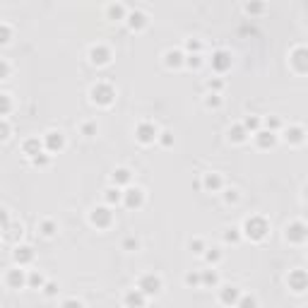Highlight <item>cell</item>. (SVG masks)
I'll use <instances>...</instances> for the list:
<instances>
[{
	"instance_id": "1f68e13d",
	"label": "cell",
	"mask_w": 308,
	"mask_h": 308,
	"mask_svg": "<svg viewBox=\"0 0 308 308\" xmlns=\"http://www.w3.org/2000/svg\"><path fill=\"white\" fill-rule=\"evenodd\" d=\"M263 125H265V130H270V132H277L279 128H282V121L277 118V116H267L263 121Z\"/></svg>"
},
{
	"instance_id": "7dc6e473",
	"label": "cell",
	"mask_w": 308,
	"mask_h": 308,
	"mask_svg": "<svg viewBox=\"0 0 308 308\" xmlns=\"http://www.w3.org/2000/svg\"><path fill=\"white\" fill-rule=\"evenodd\" d=\"M183 282H186L188 286H200V272H188V275L183 277Z\"/></svg>"
},
{
	"instance_id": "ab89813d",
	"label": "cell",
	"mask_w": 308,
	"mask_h": 308,
	"mask_svg": "<svg viewBox=\"0 0 308 308\" xmlns=\"http://www.w3.org/2000/svg\"><path fill=\"white\" fill-rule=\"evenodd\" d=\"M207 89H209V94H219L221 89H224V82L217 80V77H212V80H207Z\"/></svg>"
},
{
	"instance_id": "c3c4849f",
	"label": "cell",
	"mask_w": 308,
	"mask_h": 308,
	"mask_svg": "<svg viewBox=\"0 0 308 308\" xmlns=\"http://www.w3.org/2000/svg\"><path fill=\"white\" fill-rule=\"evenodd\" d=\"M8 137H10V123L5 121V118H0V142L8 140Z\"/></svg>"
},
{
	"instance_id": "cb8c5ba5",
	"label": "cell",
	"mask_w": 308,
	"mask_h": 308,
	"mask_svg": "<svg viewBox=\"0 0 308 308\" xmlns=\"http://www.w3.org/2000/svg\"><path fill=\"white\" fill-rule=\"evenodd\" d=\"M229 140L234 144H243L246 140H248V132L243 130L241 123H236V125H231V128H229Z\"/></svg>"
},
{
	"instance_id": "5bb4252c",
	"label": "cell",
	"mask_w": 308,
	"mask_h": 308,
	"mask_svg": "<svg viewBox=\"0 0 308 308\" xmlns=\"http://www.w3.org/2000/svg\"><path fill=\"white\" fill-rule=\"evenodd\" d=\"M123 303H125V308H144L147 306V296H144L140 289H130L123 296Z\"/></svg>"
},
{
	"instance_id": "f907efd6",
	"label": "cell",
	"mask_w": 308,
	"mask_h": 308,
	"mask_svg": "<svg viewBox=\"0 0 308 308\" xmlns=\"http://www.w3.org/2000/svg\"><path fill=\"white\" fill-rule=\"evenodd\" d=\"M10 226V214H8V209L0 207V231H8Z\"/></svg>"
},
{
	"instance_id": "74e56055",
	"label": "cell",
	"mask_w": 308,
	"mask_h": 308,
	"mask_svg": "<svg viewBox=\"0 0 308 308\" xmlns=\"http://www.w3.org/2000/svg\"><path fill=\"white\" fill-rule=\"evenodd\" d=\"M12 39V29H10V24H5V22H0V46H5L8 41Z\"/></svg>"
},
{
	"instance_id": "ee69618b",
	"label": "cell",
	"mask_w": 308,
	"mask_h": 308,
	"mask_svg": "<svg viewBox=\"0 0 308 308\" xmlns=\"http://www.w3.org/2000/svg\"><path fill=\"white\" fill-rule=\"evenodd\" d=\"M140 248V241L135 236H125L123 239V251H137Z\"/></svg>"
},
{
	"instance_id": "52a82bcc",
	"label": "cell",
	"mask_w": 308,
	"mask_h": 308,
	"mask_svg": "<svg viewBox=\"0 0 308 308\" xmlns=\"http://www.w3.org/2000/svg\"><path fill=\"white\" fill-rule=\"evenodd\" d=\"M41 142H44V149H46V152L53 157L55 152H60V149L65 147V135H63L60 130H48L44 135V140H41Z\"/></svg>"
},
{
	"instance_id": "7a4b0ae2",
	"label": "cell",
	"mask_w": 308,
	"mask_h": 308,
	"mask_svg": "<svg viewBox=\"0 0 308 308\" xmlns=\"http://www.w3.org/2000/svg\"><path fill=\"white\" fill-rule=\"evenodd\" d=\"M89 97H92V101L97 106H111L113 99H116V89L109 82H97L94 87L89 89Z\"/></svg>"
},
{
	"instance_id": "836d02e7",
	"label": "cell",
	"mask_w": 308,
	"mask_h": 308,
	"mask_svg": "<svg viewBox=\"0 0 308 308\" xmlns=\"http://www.w3.org/2000/svg\"><path fill=\"white\" fill-rule=\"evenodd\" d=\"M224 241H226V243H239V241H241V229H236V226L226 229V231H224Z\"/></svg>"
},
{
	"instance_id": "d6986e66",
	"label": "cell",
	"mask_w": 308,
	"mask_h": 308,
	"mask_svg": "<svg viewBox=\"0 0 308 308\" xmlns=\"http://www.w3.org/2000/svg\"><path fill=\"white\" fill-rule=\"evenodd\" d=\"M183 63H186V53H183V51L171 48V51H166L164 53V65L166 67H181Z\"/></svg>"
},
{
	"instance_id": "9a60e30c",
	"label": "cell",
	"mask_w": 308,
	"mask_h": 308,
	"mask_svg": "<svg viewBox=\"0 0 308 308\" xmlns=\"http://www.w3.org/2000/svg\"><path fill=\"white\" fill-rule=\"evenodd\" d=\"M286 239L291 243H303L306 241V224L303 221H294L286 226Z\"/></svg>"
},
{
	"instance_id": "4dcf8cb0",
	"label": "cell",
	"mask_w": 308,
	"mask_h": 308,
	"mask_svg": "<svg viewBox=\"0 0 308 308\" xmlns=\"http://www.w3.org/2000/svg\"><path fill=\"white\" fill-rule=\"evenodd\" d=\"M27 284L34 286V289H41V286L46 284V279L41 272H29V277H27Z\"/></svg>"
},
{
	"instance_id": "484cf974",
	"label": "cell",
	"mask_w": 308,
	"mask_h": 308,
	"mask_svg": "<svg viewBox=\"0 0 308 308\" xmlns=\"http://www.w3.org/2000/svg\"><path fill=\"white\" fill-rule=\"evenodd\" d=\"M241 125H243V130L248 132V135H255V132L260 130V128H263V121H260L258 116H246Z\"/></svg>"
},
{
	"instance_id": "30bf717a",
	"label": "cell",
	"mask_w": 308,
	"mask_h": 308,
	"mask_svg": "<svg viewBox=\"0 0 308 308\" xmlns=\"http://www.w3.org/2000/svg\"><path fill=\"white\" fill-rule=\"evenodd\" d=\"M306 272L303 270H294V272H289V277H286V284H289V289L291 291H296V294H301V291H306Z\"/></svg>"
},
{
	"instance_id": "ffe728a7",
	"label": "cell",
	"mask_w": 308,
	"mask_h": 308,
	"mask_svg": "<svg viewBox=\"0 0 308 308\" xmlns=\"http://www.w3.org/2000/svg\"><path fill=\"white\" fill-rule=\"evenodd\" d=\"M111 181H113V186L121 188V186H130L132 181V171L130 169H125V166H121V169H116L113 174H111Z\"/></svg>"
},
{
	"instance_id": "5b68a950",
	"label": "cell",
	"mask_w": 308,
	"mask_h": 308,
	"mask_svg": "<svg viewBox=\"0 0 308 308\" xmlns=\"http://www.w3.org/2000/svg\"><path fill=\"white\" fill-rule=\"evenodd\" d=\"M135 137H137V142L142 144H154L157 137H159V130H157V125L152 121H142L135 128Z\"/></svg>"
},
{
	"instance_id": "d4e9b609",
	"label": "cell",
	"mask_w": 308,
	"mask_h": 308,
	"mask_svg": "<svg viewBox=\"0 0 308 308\" xmlns=\"http://www.w3.org/2000/svg\"><path fill=\"white\" fill-rule=\"evenodd\" d=\"M106 15H109V20H125L128 8H125V5H121V3H111L109 8H106Z\"/></svg>"
},
{
	"instance_id": "681fc988",
	"label": "cell",
	"mask_w": 308,
	"mask_h": 308,
	"mask_svg": "<svg viewBox=\"0 0 308 308\" xmlns=\"http://www.w3.org/2000/svg\"><path fill=\"white\" fill-rule=\"evenodd\" d=\"M41 289H44V296H48V298L58 294V284H55V282H46Z\"/></svg>"
},
{
	"instance_id": "4fadbf2b",
	"label": "cell",
	"mask_w": 308,
	"mask_h": 308,
	"mask_svg": "<svg viewBox=\"0 0 308 308\" xmlns=\"http://www.w3.org/2000/svg\"><path fill=\"white\" fill-rule=\"evenodd\" d=\"M202 188H205L207 193H219L221 188H224V178H221L219 174H214V171L202 174Z\"/></svg>"
},
{
	"instance_id": "bcb514c9",
	"label": "cell",
	"mask_w": 308,
	"mask_h": 308,
	"mask_svg": "<svg viewBox=\"0 0 308 308\" xmlns=\"http://www.w3.org/2000/svg\"><path fill=\"white\" fill-rule=\"evenodd\" d=\"M157 140H159L162 147H171V144H174V135H171L169 130H164V132H159V137H157Z\"/></svg>"
},
{
	"instance_id": "e0dca14e",
	"label": "cell",
	"mask_w": 308,
	"mask_h": 308,
	"mask_svg": "<svg viewBox=\"0 0 308 308\" xmlns=\"http://www.w3.org/2000/svg\"><path fill=\"white\" fill-rule=\"evenodd\" d=\"M253 140H255V144H258L260 149H270V147H275V144H277V135H275V132L263 130V128H260V130L253 135Z\"/></svg>"
},
{
	"instance_id": "db71d44e",
	"label": "cell",
	"mask_w": 308,
	"mask_h": 308,
	"mask_svg": "<svg viewBox=\"0 0 308 308\" xmlns=\"http://www.w3.org/2000/svg\"><path fill=\"white\" fill-rule=\"evenodd\" d=\"M60 308H85V306H82V301H77V298H65V301L60 303Z\"/></svg>"
},
{
	"instance_id": "d6a6232c",
	"label": "cell",
	"mask_w": 308,
	"mask_h": 308,
	"mask_svg": "<svg viewBox=\"0 0 308 308\" xmlns=\"http://www.w3.org/2000/svg\"><path fill=\"white\" fill-rule=\"evenodd\" d=\"M202 255H205V260H207L209 265H217L221 260V251H219V248H207Z\"/></svg>"
},
{
	"instance_id": "8992f818",
	"label": "cell",
	"mask_w": 308,
	"mask_h": 308,
	"mask_svg": "<svg viewBox=\"0 0 308 308\" xmlns=\"http://www.w3.org/2000/svg\"><path fill=\"white\" fill-rule=\"evenodd\" d=\"M111 58H113V53H111V48L106 44H94L92 48H89V60H92V65H109Z\"/></svg>"
},
{
	"instance_id": "8fae6325",
	"label": "cell",
	"mask_w": 308,
	"mask_h": 308,
	"mask_svg": "<svg viewBox=\"0 0 308 308\" xmlns=\"http://www.w3.org/2000/svg\"><path fill=\"white\" fill-rule=\"evenodd\" d=\"M239 298H241V289H239V286H234V284L221 286L219 301L224 303V306H236V301H239Z\"/></svg>"
},
{
	"instance_id": "3957f363",
	"label": "cell",
	"mask_w": 308,
	"mask_h": 308,
	"mask_svg": "<svg viewBox=\"0 0 308 308\" xmlns=\"http://www.w3.org/2000/svg\"><path fill=\"white\" fill-rule=\"evenodd\" d=\"M137 289L142 291L144 296H157L159 291H162V277L154 275V272H147V275L140 277V282H137Z\"/></svg>"
},
{
	"instance_id": "f5cc1de1",
	"label": "cell",
	"mask_w": 308,
	"mask_h": 308,
	"mask_svg": "<svg viewBox=\"0 0 308 308\" xmlns=\"http://www.w3.org/2000/svg\"><path fill=\"white\" fill-rule=\"evenodd\" d=\"M243 10L248 12V15H258V12L265 10V5H260V3H253V5H251V3H248V5H243Z\"/></svg>"
},
{
	"instance_id": "f6af8a7d",
	"label": "cell",
	"mask_w": 308,
	"mask_h": 308,
	"mask_svg": "<svg viewBox=\"0 0 308 308\" xmlns=\"http://www.w3.org/2000/svg\"><path fill=\"white\" fill-rule=\"evenodd\" d=\"M190 251H193V253H198V255H202L205 251H207V246H205L202 239H193V241H190Z\"/></svg>"
},
{
	"instance_id": "816d5d0a",
	"label": "cell",
	"mask_w": 308,
	"mask_h": 308,
	"mask_svg": "<svg viewBox=\"0 0 308 308\" xmlns=\"http://www.w3.org/2000/svg\"><path fill=\"white\" fill-rule=\"evenodd\" d=\"M10 63H8V60H5V58H0V80H8V77H10Z\"/></svg>"
},
{
	"instance_id": "2e32d148",
	"label": "cell",
	"mask_w": 308,
	"mask_h": 308,
	"mask_svg": "<svg viewBox=\"0 0 308 308\" xmlns=\"http://www.w3.org/2000/svg\"><path fill=\"white\" fill-rule=\"evenodd\" d=\"M12 258H15L17 267H24V265H29L34 260L32 246H15V253H12Z\"/></svg>"
},
{
	"instance_id": "6da1fadb",
	"label": "cell",
	"mask_w": 308,
	"mask_h": 308,
	"mask_svg": "<svg viewBox=\"0 0 308 308\" xmlns=\"http://www.w3.org/2000/svg\"><path fill=\"white\" fill-rule=\"evenodd\" d=\"M267 231H270L267 221H265L263 217H258V214H253V217H248V219L243 221L241 236L251 239V241H263L265 236H267Z\"/></svg>"
},
{
	"instance_id": "e575fe53",
	"label": "cell",
	"mask_w": 308,
	"mask_h": 308,
	"mask_svg": "<svg viewBox=\"0 0 308 308\" xmlns=\"http://www.w3.org/2000/svg\"><path fill=\"white\" fill-rule=\"evenodd\" d=\"M12 111V101L8 94H0V118H5L8 113Z\"/></svg>"
},
{
	"instance_id": "4316f807",
	"label": "cell",
	"mask_w": 308,
	"mask_h": 308,
	"mask_svg": "<svg viewBox=\"0 0 308 308\" xmlns=\"http://www.w3.org/2000/svg\"><path fill=\"white\" fill-rule=\"evenodd\" d=\"M217 284H219L217 270H205V272H200V286H217Z\"/></svg>"
},
{
	"instance_id": "60d3db41",
	"label": "cell",
	"mask_w": 308,
	"mask_h": 308,
	"mask_svg": "<svg viewBox=\"0 0 308 308\" xmlns=\"http://www.w3.org/2000/svg\"><path fill=\"white\" fill-rule=\"evenodd\" d=\"M183 65L193 67V70H198V67L202 65V55H200V53H195V55H186V63H183Z\"/></svg>"
},
{
	"instance_id": "d590c367",
	"label": "cell",
	"mask_w": 308,
	"mask_h": 308,
	"mask_svg": "<svg viewBox=\"0 0 308 308\" xmlns=\"http://www.w3.org/2000/svg\"><path fill=\"white\" fill-rule=\"evenodd\" d=\"M80 132H82L85 137H94V135H97V123L94 121L82 123V125H80Z\"/></svg>"
},
{
	"instance_id": "f35d334b",
	"label": "cell",
	"mask_w": 308,
	"mask_h": 308,
	"mask_svg": "<svg viewBox=\"0 0 308 308\" xmlns=\"http://www.w3.org/2000/svg\"><path fill=\"white\" fill-rule=\"evenodd\" d=\"M186 51H188L186 55H195V53H200V51H202V44H200L198 39H188V41H186Z\"/></svg>"
},
{
	"instance_id": "ac0fdd59",
	"label": "cell",
	"mask_w": 308,
	"mask_h": 308,
	"mask_svg": "<svg viewBox=\"0 0 308 308\" xmlns=\"http://www.w3.org/2000/svg\"><path fill=\"white\" fill-rule=\"evenodd\" d=\"M5 282H8L10 289H20V286L27 284V275H24L22 267H12L10 272L5 275Z\"/></svg>"
},
{
	"instance_id": "7402d4cb",
	"label": "cell",
	"mask_w": 308,
	"mask_h": 308,
	"mask_svg": "<svg viewBox=\"0 0 308 308\" xmlns=\"http://www.w3.org/2000/svg\"><path fill=\"white\" fill-rule=\"evenodd\" d=\"M121 200H123L121 188L111 186V188L104 190V202H106V207H116V205H121Z\"/></svg>"
},
{
	"instance_id": "603a6c76",
	"label": "cell",
	"mask_w": 308,
	"mask_h": 308,
	"mask_svg": "<svg viewBox=\"0 0 308 308\" xmlns=\"http://www.w3.org/2000/svg\"><path fill=\"white\" fill-rule=\"evenodd\" d=\"M284 140L289 144H301L306 140V130H303L301 125H294V128H289V130L284 132Z\"/></svg>"
},
{
	"instance_id": "277c9868",
	"label": "cell",
	"mask_w": 308,
	"mask_h": 308,
	"mask_svg": "<svg viewBox=\"0 0 308 308\" xmlns=\"http://www.w3.org/2000/svg\"><path fill=\"white\" fill-rule=\"evenodd\" d=\"M111 221H113V212H111V207H106V205L94 207L89 212V224L97 226V229H109Z\"/></svg>"
},
{
	"instance_id": "b9f144b4",
	"label": "cell",
	"mask_w": 308,
	"mask_h": 308,
	"mask_svg": "<svg viewBox=\"0 0 308 308\" xmlns=\"http://www.w3.org/2000/svg\"><path fill=\"white\" fill-rule=\"evenodd\" d=\"M205 106H207V109H219L221 97L219 94H207V97H205Z\"/></svg>"
},
{
	"instance_id": "9c48e42d",
	"label": "cell",
	"mask_w": 308,
	"mask_h": 308,
	"mask_svg": "<svg viewBox=\"0 0 308 308\" xmlns=\"http://www.w3.org/2000/svg\"><path fill=\"white\" fill-rule=\"evenodd\" d=\"M125 22H128V27H130L132 32H142L144 27L149 24V17H147L142 10H128V15H125Z\"/></svg>"
},
{
	"instance_id": "7bdbcfd3",
	"label": "cell",
	"mask_w": 308,
	"mask_h": 308,
	"mask_svg": "<svg viewBox=\"0 0 308 308\" xmlns=\"http://www.w3.org/2000/svg\"><path fill=\"white\" fill-rule=\"evenodd\" d=\"M32 164L34 166H48V164H51V154H48V152L36 154V157L32 159Z\"/></svg>"
},
{
	"instance_id": "ba28073f",
	"label": "cell",
	"mask_w": 308,
	"mask_h": 308,
	"mask_svg": "<svg viewBox=\"0 0 308 308\" xmlns=\"http://www.w3.org/2000/svg\"><path fill=\"white\" fill-rule=\"evenodd\" d=\"M123 205L128 209H140L144 205V190L142 188H132V186H128V190L123 193V200H121Z\"/></svg>"
},
{
	"instance_id": "44dd1931",
	"label": "cell",
	"mask_w": 308,
	"mask_h": 308,
	"mask_svg": "<svg viewBox=\"0 0 308 308\" xmlns=\"http://www.w3.org/2000/svg\"><path fill=\"white\" fill-rule=\"evenodd\" d=\"M22 152L29 157V159H34L36 154L44 152V142L39 140V137H29V140H24L22 142Z\"/></svg>"
},
{
	"instance_id": "7c38bea8",
	"label": "cell",
	"mask_w": 308,
	"mask_h": 308,
	"mask_svg": "<svg viewBox=\"0 0 308 308\" xmlns=\"http://www.w3.org/2000/svg\"><path fill=\"white\" fill-rule=\"evenodd\" d=\"M229 67H231V53L229 51H214V53H212V70L226 72Z\"/></svg>"
},
{
	"instance_id": "83f0119b",
	"label": "cell",
	"mask_w": 308,
	"mask_h": 308,
	"mask_svg": "<svg viewBox=\"0 0 308 308\" xmlns=\"http://www.w3.org/2000/svg\"><path fill=\"white\" fill-rule=\"evenodd\" d=\"M291 60H294V65H296V72H306V48H296L294 55H291Z\"/></svg>"
},
{
	"instance_id": "f1b7e54d",
	"label": "cell",
	"mask_w": 308,
	"mask_h": 308,
	"mask_svg": "<svg viewBox=\"0 0 308 308\" xmlns=\"http://www.w3.org/2000/svg\"><path fill=\"white\" fill-rule=\"evenodd\" d=\"M39 231L44 234L46 239H51V236H53L55 231H58V226H55V221H53V219H44L41 224H39Z\"/></svg>"
},
{
	"instance_id": "f546056e",
	"label": "cell",
	"mask_w": 308,
	"mask_h": 308,
	"mask_svg": "<svg viewBox=\"0 0 308 308\" xmlns=\"http://www.w3.org/2000/svg\"><path fill=\"white\" fill-rule=\"evenodd\" d=\"M234 308H258V301H255V296H251V294H241V298L236 301Z\"/></svg>"
},
{
	"instance_id": "8d00e7d4",
	"label": "cell",
	"mask_w": 308,
	"mask_h": 308,
	"mask_svg": "<svg viewBox=\"0 0 308 308\" xmlns=\"http://www.w3.org/2000/svg\"><path fill=\"white\" fill-rule=\"evenodd\" d=\"M239 198H241V195H239L236 188H226V190H224V202H226V205H236Z\"/></svg>"
}]
</instances>
